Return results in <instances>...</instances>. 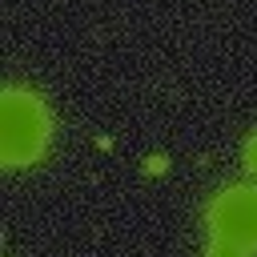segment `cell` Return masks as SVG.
Here are the masks:
<instances>
[{"mask_svg": "<svg viewBox=\"0 0 257 257\" xmlns=\"http://www.w3.org/2000/svg\"><path fill=\"white\" fill-rule=\"evenodd\" d=\"M205 221H209V241H225V245H237L241 253H257V185H229L221 189L209 209H205Z\"/></svg>", "mask_w": 257, "mask_h": 257, "instance_id": "obj_2", "label": "cell"}, {"mask_svg": "<svg viewBox=\"0 0 257 257\" xmlns=\"http://www.w3.org/2000/svg\"><path fill=\"white\" fill-rule=\"evenodd\" d=\"M165 169H169V157H165V153L145 157V173H149V177H157V173H165Z\"/></svg>", "mask_w": 257, "mask_h": 257, "instance_id": "obj_5", "label": "cell"}, {"mask_svg": "<svg viewBox=\"0 0 257 257\" xmlns=\"http://www.w3.org/2000/svg\"><path fill=\"white\" fill-rule=\"evenodd\" d=\"M205 257H249V253H241L237 245H225V241H209V253Z\"/></svg>", "mask_w": 257, "mask_h": 257, "instance_id": "obj_4", "label": "cell"}, {"mask_svg": "<svg viewBox=\"0 0 257 257\" xmlns=\"http://www.w3.org/2000/svg\"><path fill=\"white\" fill-rule=\"evenodd\" d=\"M241 161H245V173H249V177H257V133L245 141V153H241Z\"/></svg>", "mask_w": 257, "mask_h": 257, "instance_id": "obj_3", "label": "cell"}, {"mask_svg": "<svg viewBox=\"0 0 257 257\" xmlns=\"http://www.w3.org/2000/svg\"><path fill=\"white\" fill-rule=\"evenodd\" d=\"M52 137V112L48 104L20 84H4L0 92V165L20 169L44 157Z\"/></svg>", "mask_w": 257, "mask_h": 257, "instance_id": "obj_1", "label": "cell"}]
</instances>
